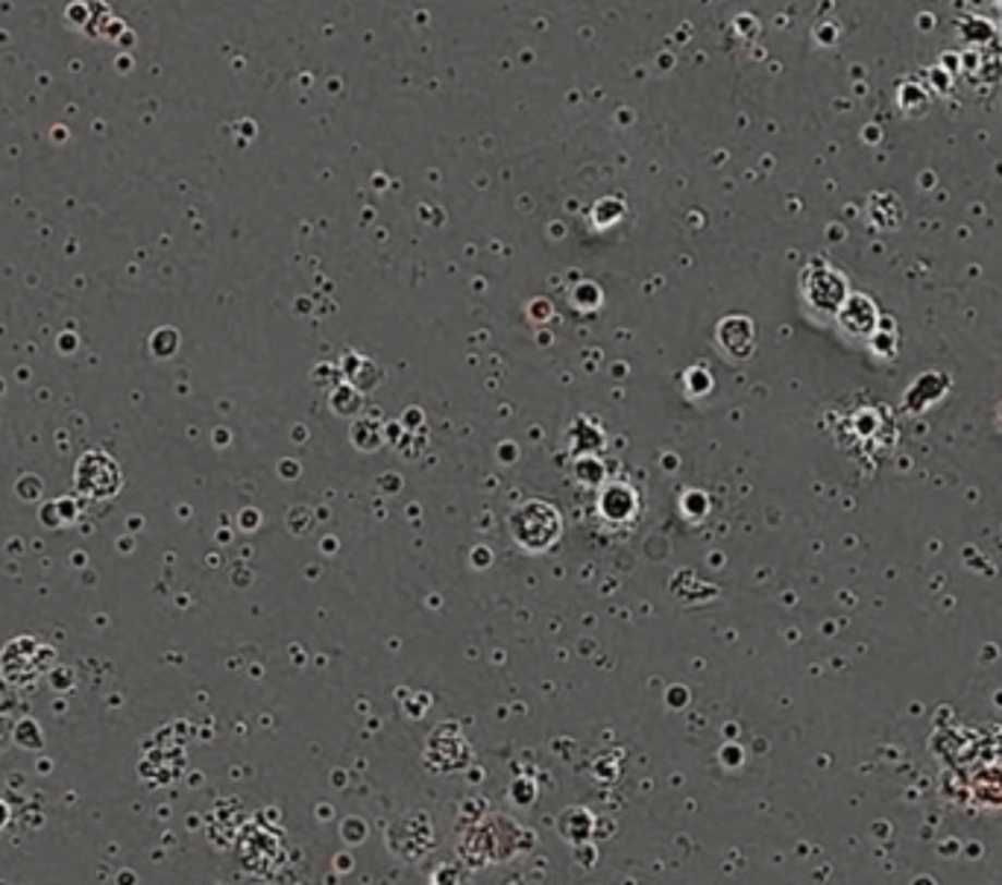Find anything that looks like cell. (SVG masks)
<instances>
[{
    "instance_id": "cell-3",
    "label": "cell",
    "mask_w": 1002,
    "mask_h": 885,
    "mask_svg": "<svg viewBox=\"0 0 1002 885\" xmlns=\"http://www.w3.org/2000/svg\"><path fill=\"white\" fill-rule=\"evenodd\" d=\"M514 525H516V537L522 540L524 546L543 548V546H548L554 537H557V531H560V519H557V510L543 505V501H531V505H524L522 513L514 519Z\"/></svg>"
},
{
    "instance_id": "cell-5",
    "label": "cell",
    "mask_w": 1002,
    "mask_h": 885,
    "mask_svg": "<svg viewBox=\"0 0 1002 885\" xmlns=\"http://www.w3.org/2000/svg\"><path fill=\"white\" fill-rule=\"evenodd\" d=\"M988 780H991V772L982 774V783H979V801L1000 807L1002 803V772H1000V777H997V786H991Z\"/></svg>"
},
{
    "instance_id": "cell-1",
    "label": "cell",
    "mask_w": 1002,
    "mask_h": 885,
    "mask_svg": "<svg viewBox=\"0 0 1002 885\" xmlns=\"http://www.w3.org/2000/svg\"><path fill=\"white\" fill-rule=\"evenodd\" d=\"M118 487H121V470H118V463L112 458L94 452L85 454L80 466H76V490L85 493V496L104 499V496L118 493Z\"/></svg>"
},
{
    "instance_id": "cell-2",
    "label": "cell",
    "mask_w": 1002,
    "mask_h": 885,
    "mask_svg": "<svg viewBox=\"0 0 1002 885\" xmlns=\"http://www.w3.org/2000/svg\"><path fill=\"white\" fill-rule=\"evenodd\" d=\"M804 293L821 312H838L847 296V284H844V276L835 274L833 267L812 264L804 274Z\"/></svg>"
},
{
    "instance_id": "cell-4",
    "label": "cell",
    "mask_w": 1002,
    "mask_h": 885,
    "mask_svg": "<svg viewBox=\"0 0 1002 885\" xmlns=\"http://www.w3.org/2000/svg\"><path fill=\"white\" fill-rule=\"evenodd\" d=\"M838 320H842L844 331L865 338V335H871V331L877 329L880 314H877L871 300H865V296H850V300H844V305L838 308Z\"/></svg>"
}]
</instances>
